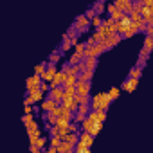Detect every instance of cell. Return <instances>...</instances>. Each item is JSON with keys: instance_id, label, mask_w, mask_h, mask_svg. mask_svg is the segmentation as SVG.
Segmentation results:
<instances>
[{"instance_id": "obj_1", "label": "cell", "mask_w": 153, "mask_h": 153, "mask_svg": "<svg viewBox=\"0 0 153 153\" xmlns=\"http://www.w3.org/2000/svg\"><path fill=\"white\" fill-rule=\"evenodd\" d=\"M76 29H78V33L79 34H83V33H87L88 31V27L92 25V22H90V18L87 16V15H79V16H76V20H74V24H72Z\"/></svg>"}, {"instance_id": "obj_2", "label": "cell", "mask_w": 153, "mask_h": 153, "mask_svg": "<svg viewBox=\"0 0 153 153\" xmlns=\"http://www.w3.org/2000/svg\"><path fill=\"white\" fill-rule=\"evenodd\" d=\"M45 97H52V99L58 101V105H61V101H63V97H65V87H63V85L52 87V88L45 94Z\"/></svg>"}, {"instance_id": "obj_3", "label": "cell", "mask_w": 153, "mask_h": 153, "mask_svg": "<svg viewBox=\"0 0 153 153\" xmlns=\"http://www.w3.org/2000/svg\"><path fill=\"white\" fill-rule=\"evenodd\" d=\"M103 52H106V47L103 43H96V45H88L85 49V58L87 56H94V58H99Z\"/></svg>"}, {"instance_id": "obj_4", "label": "cell", "mask_w": 153, "mask_h": 153, "mask_svg": "<svg viewBox=\"0 0 153 153\" xmlns=\"http://www.w3.org/2000/svg\"><path fill=\"white\" fill-rule=\"evenodd\" d=\"M90 90H92V81H79L78 79V83H76V94L87 96V94H90Z\"/></svg>"}, {"instance_id": "obj_5", "label": "cell", "mask_w": 153, "mask_h": 153, "mask_svg": "<svg viewBox=\"0 0 153 153\" xmlns=\"http://www.w3.org/2000/svg\"><path fill=\"white\" fill-rule=\"evenodd\" d=\"M56 72H58V63L49 61V63H47V70H45V74L42 76L43 81H52V79H54V76H56Z\"/></svg>"}, {"instance_id": "obj_6", "label": "cell", "mask_w": 153, "mask_h": 153, "mask_svg": "<svg viewBox=\"0 0 153 153\" xmlns=\"http://www.w3.org/2000/svg\"><path fill=\"white\" fill-rule=\"evenodd\" d=\"M42 81H43V78H42L40 74H33L31 78H27V81H25V88H27V90L38 88V87L42 85Z\"/></svg>"}, {"instance_id": "obj_7", "label": "cell", "mask_w": 153, "mask_h": 153, "mask_svg": "<svg viewBox=\"0 0 153 153\" xmlns=\"http://www.w3.org/2000/svg\"><path fill=\"white\" fill-rule=\"evenodd\" d=\"M67 76H68V74H67L65 70H61V68H59V70L56 72V76H54V79H52V81H49L51 88H52V87H59V85H63V83L67 81Z\"/></svg>"}, {"instance_id": "obj_8", "label": "cell", "mask_w": 153, "mask_h": 153, "mask_svg": "<svg viewBox=\"0 0 153 153\" xmlns=\"http://www.w3.org/2000/svg\"><path fill=\"white\" fill-rule=\"evenodd\" d=\"M139 79H140V78H131V76H128L126 81H124V83H123V87H121V90L133 92V90L137 88V85H139Z\"/></svg>"}, {"instance_id": "obj_9", "label": "cell", "mask_w": 153, "mask_h": 153, "mask_svg": "<svg viewBox=\"0 0 153 153\" xmlns=\"http://www.w3.org/2000/svg\"><path fill=\"white\" fill-rule=\"evenodd\" d=\"M72 45H74V43H72L70 36L65 33V34H63V38H61V45H59V49H58V51H59V52H68V51L72 49Z\"/></svg>"}, {"instance_id": "obj_10", "label": "cell", "mask_w": 153, "mask_h": 153, "mask_svg": "<svg viewBox=\"0 0 153 153\" xmlns=\"http://www.w3.org/2000/svg\"><path fill=\"white\" fill-rule=\"evenodd\" d=\"M99 101H101V110H108L114 99L110 97L108 92H99Z\"/></svg>"}, {"instance_id": "obj_11", "label": "cell", "mask_w": 153, "mask_h": 153, "mask_svg": "<svg viewBox=\"0 0 153 153\" xmlns=\"http://www.w3.org/2000/svg\"><path fill=\"white\" fill-rule=\"evenodd\" d=\"M56 106H58V101L52 99V97H45V99L42 101V110H43V112H52Z\"/></svg>"}, {"instance_id": "obj_12", "label": "cell", "mask_w": 153, "mask_h": 153, "mask_svg": "<svg viewBox=\"0 0 153 153\" xmlns=\"http://www.w3.org/2000/svg\"><path fill=\"white\" fill-rule=\"evenodd\" d=\"M94 72H96V68H88V67H87L83 72H79V74H78V79H79V81H92Z\"/></svg>"}, {"instance_id": "obj_13", "label": "cell", "mask_w": 153, "mask_h": 153, "mask_svg": "<svg viewBox=\"0 0 153 153\" xmlns=\"http://www.w3.org/2000/svg\"><path fill=\"white\" fill-rule=\"evenodd\" d=\"M114 4H115L119 9H123L126 15H130V13H131V4H133V2H130V0H115Z\"/></svg>"}, {"instance_id": "obj_14", "label": "cell", "mask_w": 153, "mask_h": 153, "mask_svg": "<svg viewBox=\"0 0 153 153\" xmlns=\"http://www.w3.org/2000/svg\"><path fill=\"white\" fill-rule=\"evenodd\" d=\"M58 153H74V144L68 142V140H63L58 146Z\"/></svg>"}, {"instance_id": "obj_15", "label": "cell", "mask_w": 153, "mask_h": 153, "mask_svg": "<svg viewBox=\"0 0 153 153\" xmlns=\"http://www.w3.org/2000/svg\"><path fill=\"white\" fill-rule=\"evenodd\" d=\"M74 153H90V146L85 144L83 140H79L78 144L74 146Z\"/></svg>"}, {"instance_id": "obj_16", "label": "cell", "mask_w": 153, "mask_h": 153, "mask_svg": "<svg viewBox=\"0 0 153 153\" xmlns=\"http://www.w3.org/2000/svg\"><path fill=\"white\" fill-rule=\"evenodd\" d=\"M81 59H85V52H72V56L68 58V61H70V65H76V63H79Z\"/></svg>"}, {"instance_id": "obj_17", "label": "cell", "mask_w": 153, "mask_h": 153, "mask_svg": "<svg viewBox=\"0 0 153 153\" xmlns=\"http://www.w3.org/2000/svg\"><path fill=\"white\" fill-rule=\"evenodd\" d=\"M76 83H78V76H76V74H68L67 76V81L63 83V87L70 88V87H76Z\"/></svg>"}, {"instance_id": "obj_18", "label": "cell", "mask_w": 153, "mask_h": 153, "mask_svg": "<svg viewBox=\"0 0 153 153\" xmlns=\"http://www.w3.org/2000/svg\"><path fill=\"white\" fill-rule=\"evenodd\" d=\"M76 101H78L79 105H88L90 101H92V96L90 94H87V96H78V94H76V97H74Z\"/></svg>"}, {"instance_id": "obj_19", "label": "cell", "mask_w": 153, "mask_h": 153, "mask_svg": "<svg viewBox=\"0 0 153 153\" xmlns=\"http://www.w3.org/2000/svg\"><path fill=\"white\" fill-rule=\"evenodd\" d=\"M94 9H96V13L101 16V15L106 11V6H105V2H103V0H97V2L94 4Z\"/></svg>"}, {"instance_id": "obj_20", "label": "cell", "mask_w": 153, "mask_h": 153, "mask_svg": "<svg viewBox=\"0 0 153 153\" xmlns=\"http://www.w3.org/2000/svg\"><path fill=\"white\" fill-rule=\"evenodd\" d=\"M94 123H96V121H92V119L87 115V119L81 123V130H85V131H90V130H92V126H94Z\"/></svg>"}, {"instance_id": "obj_21", "label": "cell", "mask_w": 153, "mask_h": 153, "mask_svg": "<svg viewBox=\"0 0 153 153\" xmlns=\"http://www.w3.org/2000/svg\"><path fill=\"white\" fill-rule=\"evenodd\" d=\"M142 47L153 51V34H144V45Z\"/></svg>"}, {"instance_id": "obj_22", "label": "cell", "mask_w": 153, "mask_h": 153, "mask_svg": "<svg viewBox=\"0 0 153 153\" xmlns=\"http://www.w3.org/2000/svg\"><path fill=\"white\" fill-rule=\"evenodd\" d=\"M85 119H87V114H83V112H76L74 117H72V121H74V123H78V124H81Z\"/></svg>"}, {"instance_id": "obj_23", "label": "cell", "mask_w": 153, "mask_h": 153, "mask_svg": "<svg viewBox=\"0 0 153 153\" xmlns=\"http://www.w3.org/2000/svg\"><path fill=\"white\" fill-rule=\"evenodd\" d=\"M85 63H87L88 68H96V67H97V58H94V56H87V58H85Z\"/></svg>"}, {"instance_id": "obj_24", "label": "cell", "mask_w": 153, "mask_h": 153, "mask_svg": "<svg viewBox=\"0 0 153 153\" xmlns=\"http://www.w3.org/2000/svg\"><path fill=\"white\" fill-rule=\"evenodd\" d=\"M61 142H63V139H61L59 135H51V137H49V144H51V146H56V148H58Z\"/></svg>"}, {"instance_id": "obj_25", "label": "cell", "mask_w": 153, "mask_h": 153, "mask_svg": "<svg viewBox=\"0 0 153 153\" xmlns=\"http://www.w3.org/2000/svg\"><path fill=\"white\" fill-rule=\"evenodd\" d=\"M101 126H103V123H101V121H96V123H94V126H92V130H90V133H92L94 137H97V135H99V131H101Z\"/></svg>"}, {"instance_id": "obj_26", "label": "cell", "mask_w": 153, "mask_h": 153, "mask_svg": "<svg viewBox=\"0 0 153 153\" xmlns=\"http://www.w3.org/2000/svg\"><path fill=\"white\" fill-rule=\"evenodd\" d=\"M130 18H131V24H140L142 22V13H130Z\"/></svg>"}, {"instance_id": "obj_27", "label": "cell", "mask_w": 153, "mask_h": 153, "mask_svg": "<svg viewBox=\"0 0 153 153\" xmlns=\"http://www.w3.org/2000/svg\"><path fill=\"white\" fill-rule=\"evenodd\" d=\"M47 63H49V61H47ZM47 63H40V65H36V67H34V74L43 76V74H45V70H47Z\"/></svg>"}, {"instance_id": "obj_28", "label": "cell", "mask_w": 153, "mask_h": 153, "mask_svg": "<svg viewBox=\"0 0 153 153\" xmlns=\"http://www.w3.org/2000/svg\"><path fill=\"white\" fill-rule=\"evenodd\" d=\"M70 123H72V121H70V119H67V117H63V115H59V117H58V126H59V128H67Z\"/></svg>"}, {"instance_id": "obj_29", "label": "cell", "mask_w": 153, "mask_h": 153, "mask_svg": "<svg viewBox=\"0 0 153 153\" xmlns=\"http://www.w3.org/2000/svg\"><path fill=\"white\" fill-rule=\"evenodd\" d=\"M140 74H142V68L135 65L133 68H130V74L128 76H131V78H140Z\"/></svg>"}, {"instance_id": "obj_30", "label": "cell", "mask_w": 153, "mask_h": 153, "mask_svg": "<svg viewBox=\"0 0 153 153\" xmlns=\"http://www.w3.org/2000/svg\"><path fill=\"white\" fill-rule=\"evenodd\" d=\"M90 22H92V27H96V29H97V27H101V25L105 24V18H101V16L97 15V16H96V18H92Z\"/></svg>"}, {"instance_id": "obj_31", "label": "cell", "mask_w": 153, "mask_h": 153, "mask_svg": "<svg viewBox=\"0 0 153 153\" xmlns=\"http://www.w3.org/2000/svg\"><path fill=\"white\" fill-rule=\"evenodd\" d=\"M61 59V52L59 51H56V52H52L51 56H49V61H52V63H58Z\"/></svg>"}, {"instance_id": "obj_32", "label": "cell", "mask_w": 153, "mask_h": 153, "mask_svg": "<svg viewBox=\"0 0 153 153\" xmlns=\"http://www.w3.org/2000/svg\"><path fill=\"white\" fill-rule=\"evenodd\" d=\"M22 121H24V124H25V128L34 121V117H33V114H24V117H22Z\"/></svg>"}, {"instance_id": "obj_33", "label": "cell", "mask_w": 153, "mask_h": 153, "mask_svg": "<svg viewBox=\"0 0 153 153\" xmlns=\"http://www.w3.org/2000/svg\"><path fill=\"white\" fill-rule=\"evenodd\" d=\"M88 45H87V42H79L78 45H74V51L76 52H85V49H87Z\"/></svg>"}, {"instance_id": "obj_34", "label": "cell", "mask_w": 153, "mask_h": 153, "mask_svg": "<svg viewBox=\"0 0 153 153\" xmlns=\"http://www.w3.org/2000/svg\"><path fill=\"white\" fill-rule=\"evenodd\" d=\"M108 94H110V97H112V99H117V97H119V94H121V88L112 87V88L108 90Z\"/></svg>"}, {"instance_id": "obj_35", "label": "cell", "mask_w": 153, "mask_h": 153, "mask_svg": "<svg viewBox=\"0 0 153 153\" xmlns=\"http://www.w3.org/2000/svg\"><path fill=\"white\" fill-rule=\"evenodd\" d=\"M47 140H49V139H45V137H38V140H36V146H40L42 149H45V144H47Z\"/></svg>"}, {"instance_id": "obj_36", "label": "cell", "mask_w": 153, "mask_h": 153, "mask_svg": "<svg viewBox=\"0 0 153 153\" xmlns=\"http://www.w3.org/2000/svg\"><path fill=\"white\" fill-rule=\"evenodd\" d=\"M85 15H87V16H88L90 20L97 16V13H96V9H94V7H90V9H87V13H85Z\"/></svg>"}, {"instance_id": "obj_37", "label": "cell", "mask_w": 153, "mask_h": 153, "mask_svg": "<svg viewBox=\"0 0 153 153\" xmlns=\"http://www.w3.org/2000/svg\"><path fill=\"white\" fill-rule=\"evenodd\" d=\"M49 133H51V135H59V126H58V124H52L51 130H49Z\"/></svg>"}, {"instance_id": "obj_38", "label": "cell", "mask_w": 153, "mask_h": 153, "mask_svg": "<svg viewBox=\"0 0 153 153\" xmlns=\"http://www.w3.org/2000/svg\"><path fill=\"white\" fill-rule=\"evenodd\" d=\"M146 59H148V58H142V56H139V59H137V67L144 68V65H146Z\"/></svg>"}, {"instance_id": "obj_39", "label": "cell", "mask_w": 153, "mask_h": 153, "mask_svg": "<svg viewBox=\"0 0 153 153\" xmlns=\"http://www.w3.org/2000/svg\"><path fill=\"white\" fill-rule=\"evenodd\" d=\"M149 52H151L149 49H146V47H142V51H140V54H139V56H142V58H149Z\"/></svg>"}, {"instance_id": "obj_40", "label": "cell", "mask_w": 153, "mask_h": 153, "mask_svg": "<svg viewBox=\"0 0 153 153\" xmlns=\"http://www.w3.org/2000/svg\"><path fill=\"white\" fill-rule=\"evenodd\" d=\"M33 110H34L33 105H24V112H25V114H33Z\"/></svg>"}, {"instance_id": "obj_41", "label": "cell", "mask_w": 153, "mask_h": 153, "mask_svg": "<svg viewBox=\"0 0 153 153\" xmlns=\"http://www.w3.org/2000/svg\"><path fill=\"white\" fill-rule=\"evenodd\" d=\"M99 121H106V110H99Z\"/></svg>"}, {"instance_id": "obj_42", "label": "cell", "mask_w": 153, "mask_h": 153, "mask_svg": "<svg viewBox=\"0 0 153 153\" xmlns=\"http://www.w3.org/2000/svg\"><path fill=\"white\" fill-rule=\"evenodd\" d=\"M45 153H58V148L56 146H49V148H45Z\"/></svg>"}, {"instance_id": "obj_43", "label": "cell", "mask_w": 153, "mask_h": 153, "mask_svg": "<svg viewBox=\"0 0 153 153\" xmlns=\"http://www.w3.org/2000/svg\"><path fill=\"white\" fill-rule=\"evenodd\" d=\"M144 34H153V24H148L146 25V33Z\"/></svg>"}, {"instance_id": "obj_44", "label": "cell", "mask_w": 153, "mask_h": 153, "mask_svg": "<svg viewBox=\"0 0 153 153\" xmlns=\"http://www.w3.org/2000/svg\"><path fill=\"white\" fill-rule=\"evenodd\" d=\"M96 43H97V42H96V38H94V34H92V36L87 40V45H96Z\"/></svg>"}, {"instance_id": "obj_45", "label": "cell", "mask_w": 153, "mask_h": 153, "mask_svg": "<svg viewBox=\"0 0 153 153\" xmlns=\"http://www.w3.org/2000/svg\"><path fill=\"white\" fill-rule=\"evenodd\" d=\"M27 128H40V124H38V123H36V121H33V123H31V124H29V126H27Z\"/></svg>"}, {"instance_id": "obj_46", "label": "cell", "mask_w": 153, "mask_h": 153, "mask_svg": "<svg viewBox=\"0 0 153 153\" xmlns=\"http://www.w3.org/2000/svg\"><path fill=\"white\" fill-rule=\"evenodd\" d=\"M130 2H135V0H130Z\"/></svg>"}, {"instance_id": "obj_47", "label": "cell", "mask_w": 153, "mask_h": 153, "mask_svg": "<svg viewBox=\"0 0 153 153\" xmlns=\"http://www.w3.org/2000/svg\"><path fill=\"white\" fill-rule=\"evenodd\" d=\"M103 2H105V0H103Z\"/></svg>"}]
</instances>
